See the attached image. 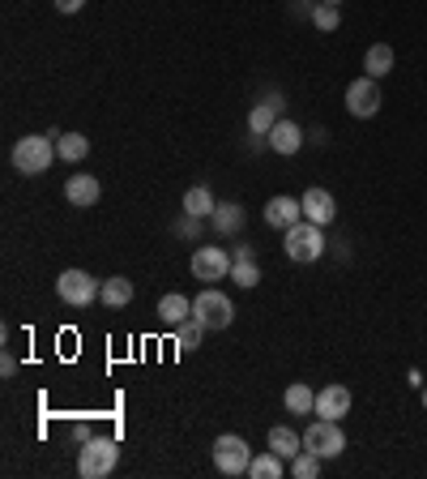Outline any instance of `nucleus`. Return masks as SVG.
<instances>
[{
  "label": "nucleus",
  "mask_w": 427,
  "mask_h": 479,
  "mask_svg": "<svg viewBox=\"0 0 427 479\" xmlns=\"http://www.w3.org/2000/svg\"><path fill=\"white\" fill-rule=\"evenodd\" d=\"M291 471H295V479H316V471H321V458L312 454V450H299V454L291 458Z\"/></svg>",
  "instance_id": "28"
},
{
  "label": "nucleus",
  "mask_w": 427,
  "mask_h": 479,
  "mask_svg": "<svg viewBox=\"0 0 427 479\" xmlns=\"http://www.w3.org/2000/svg\"><path fill=\"white\" fill-rule=\"evenodd\" d=\"M201 223H206V218L184 215V218H180V223H175V236H201Z\"/></svg>",
  "instance_id": "29"
},
{
  "label": "nucleus",
  "mask_w": 427,
  "mask_h": 479,
  "mask_svg": "<svg viewBox=\"0 0 427 479\" xmlns=\"http://www.w3.org/2000/svg\"><path fill=\"white\" fill-rule=\"evenodd\" d=\"M283 253L291 257L295 265H312L325 257V232L308 223V218H299L295 227H286L283 232Z\"/></svg>",
  "instance_id": "2"
},
{
  "label": "nucleus",
  "mask_w": 427,
  "mask_h": 479,
  "mask_svg": "<svg viewBox=\"0 0 427 479\" xmlns=\"http://www.w3.org/2000/svg\"><path fill=\"white\" fill-rule=\"evenodd\" d=\"M133 295H137V287H133V283H128L124 274L107 279V283H103V291H98L103 309H128V304H133Z\"/></svg>",
  "instance_id": "18"
},
{
  "label": "nucleus",
  "mask_w": 427,
  "mask_h": 479,
  "mask_svg": "<svg viewBox=\"0 0 427 479\" xmlns=\"http://www.w3.org/2000/svg\"><path fill=\"white\" fill-rule=\"evenodd\" d=\"M51 4H56V13H77L86 0H51Z\"/></svg>",
  "instance_id": "30"
},
{
  "label": "nucleus",
  "mask_w": 427,
  "mask_h": 479,
  "mask_svg": "<svg viewBox=\"0 0 427 479\" xmlns=\"http://www.w3.org/2000/svg\"><path fill=\"white\" fill-rule=\"evenodd\" d=\"M65 197H69V206H95L98 197H103V185H98L95 176H86V171H77V176H69V185H65Z\"/></svg>",
  "instance_id": "15"
},
{
  "label": "nucleus",
  "mask_w": 427,
  "mask_h": 479,
  "mask_svg": "<svg viewBox=\"0 0 427 479\" xmlns=\"http://www.w3.org/2000/svg\"><path fill=\"white\" fill-rule=\"evenodd\" d=\"M423 403H427V394H423Z\"/></svg>",
  "instance_id": "33"
},
{
  "label": "nucleus",
  "mask_w": 427,
  "mask_h": 479,
  "mask_svg": "<svg viewBox=\"0 0 427 479\" xmlns=\"http://www.w3.org/2000/svg\"><path fill=\"white\" fill-rule=\"evenodd\" d=\"M248 462H252V450H248V441L236 436V432H222L218 441H214V467L222 471V475H248Z\"/></svg>",
  "instance_id": "8"
},
{
  "label": "nucleus",
  "mask_w": 427,
  "mask_h": 479,
  "mask_svg": "<svg viewBox=\"0 0 427 479\" xmlns=\"http://www.w3.org/2000/svg\"><path fill=\"white\" fill-rule=\"evenodd\" d=\"M299 218H304V201H299V197H286V192H278V197H269V201H265V227H274V232L295 227Z\"/></svg>",
  "instance_id": "10"
},
{
  "label": "nucleus",
  "mask_w": 427,
  "mask_h": 479,
  "mask_svg": "<svg viewBox=\"0 0 427 479\" xmlns=\"http://www.w3.org/2000/svg\"><path fill=\"white\" fill-rule=\"evenodd\" d=\"M90 436H95V432H90V424H77V428H73V441H77V445H86Z\"/></svg>",
  "instance_id": "31"
},
{
  "label": "nucleus",
  "mask_w": 427,
  "mask_h": 479,
  "mask_svg": "<svg viewBox=\"0 0 427 479\" xmlns=\"http://www.w3.org/2000/svg\"><path fill=\"white\" fill-rule=\"evenodd\" d=\"M269 450L283 458H295L299 450H304V432H291L286 424H278V428H269Z\"/></svg>",
  "instance_id": "20"
},
{
  "label": "nucleus",
  "mask_w": 427,
  "mask_h": 479,
  "mask_svg": "<svg viewBox=\"0 0 427 479\" xmlns=\"http://www.w3.org/2000/svg\"><path fill=\"white\" fill-rule=\"evenodd\" d=\"M231 265H236V257L222 248V244H201L197 253H192V279H201V283H222V279H231Z\"/></svg>",
  "instance_id": "5"
},
{
  "label": "nucleus",
  "mask_w": 427,
  "mask_h": 479,
  "mask_svg": "<svg viewBox=\"0 0 427 479\" xmlns=\"http://www.w3.org/2000/svg\"><path fill=\"white\" fill-rule=\"evenodd\" d=\"M265 145H269L274 154H283V159H291V154H299V150H304V129H299L295 120H278V124L269 129V137H265Z\"/></svg>",
  "instance_id": "12"
},
{
  "label": "nucleus",
  "mask_w": 427,
  "mask_h": 479,
  "mask_svg": "<svg viewBox=\"0 0 427 479\" xmlns=\"http://www.w3.org/2000/svg\"><path fill=\"white\" fill-rule=\"evenodd\" d=\"M299 201H304V218L316 223V227H330L333 218H338V201H333L330 189H308Z\"/></svg>",
  "instance_id": "14"
},
{
  "label": "nucleus",
  "mask_w": 427,
  "mask_h": 479,
  "mask_svg": "<svg viewBox=\"0 0 427 479\" xmlns=\"http://www.w3.org/2000/svg\"><path fill=\"white\" fill-rule=\"evenodd\" d=\"M244 206H239V201H218V210H214L210 215V223H214V232H218V236H239V232H244Z\"/></svg>",
  "instance_id": "16"
},
{
  "label": "nucleus",
  "mask_w": 427,
  "mask_h": 479,
  "mask_svg": "<svg viewBox=\"0 0 427 479\" xmlns=\"http://www.w3.org/2000/svg\"><path fill=\"white\" fill-rule=\"evenodd\" d=\"M363 69H368V77H384V73H393V48L389 43H372V48L363 51Z\"/></svg>",
  "instance_id": "21"
},
{
  "label": "nucleus",
  "mask_w": 427,
  "mask_h": 479,
  "mask_svg": "<svg viewBox=\"0 0 427 479\" xmlns=\"http://www.w3.org/2000/svg\"><path fill=\"white\" fill-rule=\"evenodd\" d=\"M189 317H192V300H189V295H180V291H167L163 300H159V321H163V326H171V330H175V326H184Z\"/></svg>",
  "instance_id": "17"
},
{
  "label": "nucleus",
  "mask_w": 427,
  "mask_h": 479,
  "mask_svg": "<svg viewBox=\"0 0 427 479\" xmlns=\"http://www.w3.org/2000/svg\"><path fill=\"white\" fill-rule=\"evenodd\" d=\"M214 210H218V201H214V192L206 189V185H192L189 192H184V215H197V218H210Z\"/></svg>",
  "instance_id": "22"
},
{
  "label": "nucleus",
  "mask_w": 427,
  "mask_h": 479,
  "mask_svg": "<svg viewBox=\"0 0 427 479\" xmlns=\"http://www.w3.org/2000/svg\"><path fill=\"white\" fill-rule=\"evenodd\" d=\"M201 334H206V326H201L197 317H189L184 326H175V342H180V351H184V356L201 347Z\"/></svg>",
  "instance_id": "26"
},
{
  "label": "nucleus",
  "mask_w": 427,
  "mask_h": 479,
  "mask_svg": "<svg viewBox=\"0 0 427 479\" xmlns=\"http://www.w3.org/2000/svg\"><path fill=\"white\" fill-rule=\"evenodd\" d=\"M98 291H103V283H95V274H86V270H65V274L56 279V295H60L69 309H90L98 300Z\"/></svg>",
  "instance_id": "7"
},
{
  "label": "nucleus",
  "mask_w": 427,
  "mask_h": 479,
  "mask_svg": "<svg viewBox=\"0 0 427 479\" xmlns=\"http://www.w3.org/2000/svg\"><path fill=\"white\" fill-rule=\"evenodd\" d=\"M304 450H312L321 462H325V458H338L346 450V432L338 428V420H321V415H316L308 428H304Z\"/></svg>",
  "instance_id": "6"
},
{
  "label": "nucleus",
  "mask_w": 427,
  "mask_h": 479,
  "mask_svg": "<svg viewBox=\"0 0 427 479\" xmlns=\"http://www.w3.org/2000/svg\"><path fill=\"white\" fill-rule=\"evenodd\" d=\"M283 454H252V462H248V479H283Z\"/></svg>",
  "instance_id": "23"
},
{
  "label": "nucleus",
  "mask_w": 427,
  "mask_h": 479,
  "mask_svg": "<svg viewBox=\"0 0 427 479\" xmlns=\"http://www.w3.org/2000/svg\"><path fill=\"white\" fill-rule=\"evenodd\" d=\"M312 26L321 30V35H333L338 26H342V13H338V4H312Z\"/></svg>",
  "instance_id": "25"
},
{
  "label": "nucleus",
  "mask_w": 427,
  "mask_h": 479,
  "mask_svg": "<svg viewBox=\"0 0 427 479\" xmlns=\"http://www.w3.org/2000/svg\"><path fill=\"white\" fill-rule=\"evenodd\" d=\"M192 317H197L206 330H227V326L236 321V304H231V295H222V291L210 283V287L192 300Z\"/></svg>",
  "instance_id": "4"
},
{
  "label": "nucleus",
  "mask_w": 427,
  "mask_h": 479,
  "mask_svg": "<svg viewBox=\"0 0 427 479\" xmlns=\"http://www.w3.org/2000/svg\"><path fill=\"white\" fill-rule=\"evenodd\" d=\"M231 283H236V287H244V291H252L257 283H261V270L252 265V257H239V262L231 265Z\"/></svg>",
  "instance_id": "27"
},
{
  "label": "nucleus",
  "mask_w": 427,
  "mask_h": 479,
  "mask_svg": "<svg viewBox=\"0 0 427 479\" xmlns=\"http://www.w3.org/2000/svg\"><path fill=\"white\" fill-rule=\"evenodd\" d=\"M120 462V445L112 436H90L82 450H77V475L82 479H103L112 475Z\"/></svg>",
  "instance_id": "3"
},
{
  "label": "nucleus",
  "mask_w": 427,
  "mask_h": 479,
  "mask_svg": "<svg viewBox=\"0 0 427 479\" xmlns=\"http://www.w3.org/2000/svg\"><path fill=\"white\" fill-rule=\"evenodd\" d=\"M56 159L60 154H56L51 133H26V137L13 142V171H22V176H43Z\"/></svg>",
  "instance_id": "1"
},
{
  "label": "nucleus",
  "mask_w": 427,
  "mask_h": 479,
  "mask_svg": "<svg viewBox=\"0 0 427 479\" xmlns=\"http://www.w3.org/2000/svg\"><path fill=\"white\" fill-rule=\"evenodd\" d=\"M380 103H384V98H380L377 77L363 73V77H355V82L346 86V112H351L355 120H372L380 112Z\"/></svg>",
  "instance_id": "9"
},
{
  "label": "nucleus",
  "mask_w": 427,
  "mask_h": 479,
  "mask_svg": "<svg viewBox=\"0 0 427 479\" xmlns=\"http://www.w3.org/2000/svg\"><path fill=\"white\" fill-rule=\"evenodd\" d=\"M278 112H283V95H278V90L265 95L261 103H252V112H248V129H252V137H269V129L283 120Z\"/></svg>",
  "instance_id": "13"
},
{
  "label": "nucleus",
  "mask_w": 427,
  "mask_h": 479,
  "mask_svg": "<svg viewBox=\"0 0 427 479\" xmlns=\"http://www.w3.org/2000/svg\"><path fill=\"white\" fill-rule=\"evenodd\" d=\"M321 4H342V0H321Z\"/></svg>",
  "instance_id": "32"
},
{
  "label": "nucleus",
  "mask_w": 427,
  "mask_h": 479,
  "mask_svg": "<svg viewBox=\"0 0 427 479\" xmlns=\"http://www.w3.org/2000/svg\"><path fill=\"white\" fill-rule=\"evenodd\" d=\"M283 403L291 415H312V407H316V394H312L308 385H291L283 394Z\"/></svg>",
  "instance_id": "24"
},
{
  "label": "nucleus",
  "mask_w": 427,
  "mask_h": 479,
  "mask_svg": "<svg viewBox=\"0 0 427 479\" xmlns=\"http://www.w3.org/2000/svg\"><path fill=\"white\" fill-rule=\"evenodd\" d=\"M312 415H321V420H346L351 415V389L346 385H325L321 394H316V407H312Z\"/></svg>",
  "instance_id": "11"
},
{
  "label": "nucleus",
  "mask_w": 427,
  "mask_h": 479,
  "mask_svg": "<svg viewBox=\"0 0 427 479\" xmlns=\"http://www.w3.org/2000/svg\"><path fill=\"white\" fill-rule=\"evenodd\" d=\"M56 137V154L65 159V163H82L86 154H90V137H82V133H51Z\"/></svg>",
  "instance_id": "19"
}]
</instances>
